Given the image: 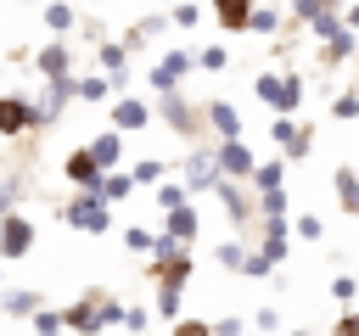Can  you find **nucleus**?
Masks as SVG:
<instances>
[{
	"mask_svg": "<svg viewBox=\"0 0 359 336\" xmlns=\"http://www.w3.org/2000/svg\"><path fill=\"white\" fill-rule=\"evenodd\" d=\"M62 224H73V230H84V235H101V230L112 224V213H107V202H101L95 190H79V196L62 202Z\"/></svg>",
	"mask_w": 359,
	"mask_h": 336,
	"instance_id": "nucleus-1",
	"label": "nucleus"
},
{
	"mask_svg": "<svg viewBox=\"0 0 359 336\" xmlns=\"http://www.w3.org/2000/svg\"><path fill=\"white\" fill-rule=\"evenodd\" d=\"M39 123H45V118H39L34 101H22V95H0V134H6V140L28 134V129H39Z\"/></svg>",
	"mask_w": 359,
	"mask_h": 336,
	"instance_id": "nucleus-2",
	"label": "nucleus"
},
{
	"mask_svg": "<svg viewBox=\"0 0 359 336\" xmlns=\"http://www.w3.org/2000/svg\"><path fill=\"white\" fill-rule=\"evenodd\" d=\"M34 252V224L22 213H6L0 218V258H28Z\"/></svg>",
	"mask_w": 359,
	"mask_h": 336,
	"instance_id": "nucleus-3",
	"label": "nucleus"
},
{
	"mask_svg": "<svg viewBox=\"0 0 359 336\" xmlns=\"http://www.w3.org/2000/svg\"><path fill=\"white\" fill-rule=\"evenodd\" d=\"M28 67H34L39 78H62V73H73V50H67V39H50L45 50H34Z\"/></svg>",
	"mask_w": 359,
	"mask_h": 336,
	"instance_id": "nucleus-4",
	"label": "nucleus"
},
{
	"mask_svg": "<svg viewBox=\"0 0 359 336\" xmlns=\"http://www.w3.org/2000/svg\"><path fill=\"white\" fill-rule=\"evenodd\" d=\"M67 101H79V78H73V73H62V78H45V95H39L34 106H39V118L50 123V118H56Z\"/></svg>",
	"mask_w": 359,
	"mask_h": 336,
	"instance_id": "nucleus-5",
	"label": "nucleus"
},
{
	"mask_svg": "<svg viewBox=\"0 0 359 336\" xmlns=\"http://www.w3.org/2000/svg\"><path fill=\"white\" fill-rule=\"evenodd\" d=\"M45 28H50L56 39H67V34L79 28V11H73V0H50V6H45Z\"/></svg>",
	"mask_w": 359,
	"mask_h": 336,
	"instance_id": "nucleus-6",
	"label": "nucleus"
},
{
	"mask_svg": "<svg viewBox=\"0 0 359 336\" xmlns=\"http://www.w3.org/2000/svg\"><path fill=\"white\" fill-rule=\"evenodd\" d=\"M45 302H39V291H22V286H11L6 297H0V314H11V319H28V314H39Z\"/></svg>",
	"mask_w": 359,
	"mask_h": 336,
	"instance_id": "nucleus-7",
	"label": "nucleus"
},
{
	"mask_svg": "<svg viewBox=\"0 0 359 336\" xmlns=\"http://www.w3.org/2000/svg\"><path fill=\"white\" fill-rule=\"evenodd\" d=\"M62 168H67V179H73V185H84V190H90V185L101 179V168H95V157H90V151H73V157H67Z\"/></svg>",
	"mask_w": 359,
	"mask_h": 336,
	"instance_id": "nucleus-8",
	"label": "nucleus"
},
{
	"mask_svg": "<svg viewBox=\"0 0 359 336\" xmlns=\"http://www.w3.org/2000/svg\"><path fill=\"white\" fill-rule=\"evenodd\" d=\"M84 151H90V157H95V168L107 174V168L118 162V129H107V134H95V140L84 146Z\"/></svg>",
	"mask_w": 359,
	"mask_h": 336,
	"instance_id": "nucleus-9",
	"label": "nucleus"
},
{
	"mask_svg": "<svg viewBox=\"0 0 359 336\" xmlns=\"http://www.w3.org/2000/svg\"><path fill=\"white\" fill-rule=\"evenodd\" d=\"M140 123H146V106L140 101H118L112 106V129H140Z\"/></svg>",
	"mask_w": 359,
	"mask_h": 336,
	"instance_id": "nucleus-10",
	"label": "nucleus"
},
{
	"mask_svg": "<svg viewBox=\"0 0 359 336\" xmlns=\"http://www.w3.org/2000/svg\"><path fill=\"white\" fill-rule=\"evenodd\" d=\"M180 67H185V56H163V62L151 67V84H163V90H168V84L180 78Z\"/></svg>",
	"mask_w": 359,
	"mask_h": 336,
	"instance_id": "nucleus-11",
	"label": "nucleus"
},
{
	"mask_svg": "<svg viewBox=\"0 0 359 336\" xmlns=\"http://www.w3.org/2000/svg\"><path fill=\"white\" fill-rule=\"evenodd\" d=\"M107 90H112V78H107V73H90V78H79V101H101Z\"/></svg>",
	"mask_w": 359,
	"mask_h": 336,
	"instance_id": "nucleus-12",
	"label": "nucleus"
},
{
	"mask_svg": "<svg viewBox=\"0 0 359 336\" xmlns=\"http://www.w3.org/2000/svg\"><path fill=\"white\" fill-rule=\"evenodd\" d=\"M28 325H34V336H62V314H50V308L28 314Z\"/></svg>",
	"mask_w": 359,
	"mask_h": 336,
	"instance_id": "nucleus-13",
	"label": "nucleus"
},
{
	"mask_svg": "<svg viewBox=\"0 0 359 336\" xmlns=\"http://www.w3.org/2000/svg\"><path fill=\"white\" fill-rule=\"evenodd\" d=\"M17 202H22V185H17V179H6V185H0V218H6V213H17Z\"/></svg>",
	"mask_w": 359,
	"mask_h": 336,
	"instance_id": "nucleus-14",
	"label": "nucleus"
},
{
	"mask_svg": "<svg viewBox=\"0 0 359 336\" xmlns=\"http://www.w3.org/2000/svg\"><path fill=\"white\" fill-rule=\"evenodd\" d=\"M123 241H129L135 252H146V246H151V235H146V230H123Z\"/></svg>",
	"mask_w": 359,
	"mask_h": 336,
	"instance_id": "nucleus-15",
	"label": "nucleus"
},
{
	"mask_svg": "<svg viewBox=\"0 0 359 336\" xmlns=\"http://www.w3.org/2000/svg\"><path fill=\"white\" fill-rule=\"evenodd\" d=\"M224 6V22H241V0H219Z\"/></svg>",
	"mask_w": 359,
	"mask_h": 336,
	"instance_id": "nucleus-16",
	"label": "nucleus"
}]
</instances>
